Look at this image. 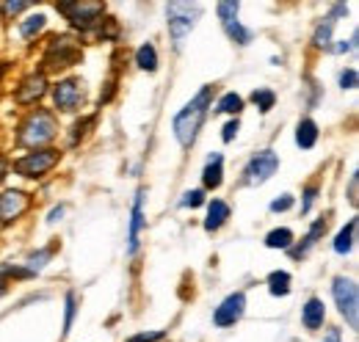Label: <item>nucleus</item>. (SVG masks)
Returning a JSON list of instances; mask_svg holds the SVG:
<instances>
[{"mask_svg": "<svg viewBox=\"0 0 359 342\" xmlns=\"http://www.w3.org/2000/svg\"><path fill=\"white\" fill-rule=\"evenodd\" d=\"M210 102H213V86H205L183 111L174 116V138L180 141L183 149H191L199 130H202V122L210 111Z\"/></svg>", "mask_w": 359, "mask_h": 342, "instance_id": "1", "label": "nucleus"}, {"mask_svg": "<svg viewBox=\"0 0 359 342\" xmlns=\"http://www.w3.org/2000/svg\"><path fill=\"white\" fill-rule=\"evenodd\" d=\"M199 17H202V3H168L166 6V23H168V36H171L174 47L183 45V39L194 31Z\"/></svg>", "mask_w": 359, "mask_h": 342, "instance_id": "2", "label": "nucleus"}, {"mask_svg": "<svg viewBox=\"0 0 359 342\" xmlns=\"http://www.w3.org/2000/svg\"><path fill=\"white\" fill-rule=\"evenodd\" d=\"M56 119L50 111H34L23 124H20V133H17V141L23 146H39V144H47L56 138Z\"/></svg>", "mask_w": 359, "mask_h": 342, "instance_id": "3", "label": "nucleus"}, {"mask_svg": "<svg viewBox=\"0 0 359 342\" xmlns=\"http://www.w3.org/2000/svg\"><path fill=\"white\" fill-rule=\"evenodd\" d=\"M331 295H334V304H337L340 315L345 317V323L351 328H356L359 326V287H356V282L337 276L331 282Z\"/></svg>", "mask_w": 359, "mask_h": 342, "instance_id": "4", "label": "nucleus"}, {"mask_svg": "<svg viewBox=\"0 0 359 342\" xmlns=\"http://www.w3.org/2000/svg\"><path fill=\"white\" fill-rule=\"evenodd\" d=\"M276 168H279L276 152H274V149H263V152H257V155L246 163V168H243V183H246V185H263V183H268V180L276 174Z\"/></svg>", "mask_w": 359, "mask_h": 342, "instance_id": "5", "label": "nucleus"}, {"mask_svg": "<svg viewBox=\"0 0 359 342\" xmlns=\"http://www.w3.org/2000/svg\"><path fill=\"white\" fill-rule=\"evenodd\" d=\"M216 12H219V20H221V25H224L227 36H230L235 45L246 47V45L254 39V31H249V28H243V25L238 23L241 3H235V0H227V3H219V6H216Z\"/></svg>", "mask_w": 359, "mask_h": 342, "instance_id": "6", "label": "nucleus"}, {"mask_svg": "<svg viewBox=\"0 0 359 342\" xmlns=\"http://www.w3.org/2000/svg\"><path fill=\"white\" fill-rule=\"evenodd\" d=\"M58 152L56 149H42V152H28L25 157H20L14 163V171L23 177H45L47 171L58 163Z\"/></svg>", "mask_w": 359, "mask_h": 342, "instance_id": "7", "label": "nucleus"}, {"mask_svg": "<svg viewBox=\"0 0 359 342\" xmlns=\"http://www.w3.org/2000/svg\"><path fill=\"white\" fill-rule=\"evenodd\" d=\"M80 45L69 36H56L50 45H47V53H45V64L47 67H72L80 61Z\"/></svg>", "mask_w": 359, "mask_h": 342, "instance_id": "8", "label": "nucleus"}, {"mask_svg": "<svg viewBox=\"0 0 359 342\" xmlns=\"http://www.w3.org/2000/svg\"><path fill=\"white\" fill-rule=\"evenodd\" d=\"M58 12H64L72 25H78V28L86 31V28H91L94 23L102 20V12H105V9H102L100 3H61Z\"/></svg>", "mask_w": 359, "mask_h": 342, "instance_id": "9", "label": "nucleus"}, {"mask_svg": "<svg viewBox=\"0 0 359 342\" xmlns=\"http://www.w3.org/2000/svg\"><path fill=\"white\" fill-rule=\"evenodd\" d=\"M80 86H83V83L75 80V78L61 80V83L53 89V102H56V108H58V111H67V113L78 111V108L83 105V89H80Z\"/></svg>", "mask_w": 359, "mask_h": 342, "instance_id": "10", "label": "nucleus"}, {"mask_svg": "<svg viewBox=\"0 0 359 342\" xmlns=\"http://www.w3.org/2000/svg\"><path fill=\"white\" fill-rule=\"evenodd\" d=\"M243 312H246V295H243V293H232V295H227V298L221 301V306L213 312V323H216L219 328H230V326H235V323L243 317Z\"/></svg>", "mask_w": 359, "mask_h": 342, "instance_id": "11", "label": "nucleus"}, {"mask_svg": "<svg viewBox=\"0 0 359 342\" xmlns=\"http://www.w3.org/2000/svg\"><path fill=\"white\" fill-rule=\"evenodd\" d=\"M28 210V196L23 191H6L0 194V224H12Z\"/></svg>", "mask_w": 359, "mask_h": 342, "instance_id": "12", "label": "nucleus"}, {"mask_svg": "<svg viewBox=\"0 0 359 342\" xmlns=\"http://www.w3.org/2000/svg\"><path fill=\"white\" fill-rule=\"evenodd\" d=\"M144 199H146V191L141 188L135 194V202H133V216H130V235H127V254H135L138 251V235L146 224L144 218Z\"/></svg>", "mask_w": 359, "mask_h": 342, "instance_id": "13", "label": "nucleus"}, {"mask_svg": "<svg viewBox=\"0 0 359 342\" xmlns=\"http://www.w3.org/2000/svg\"><path fill=\"white\" fill-rule=\"evenodd\" d=\"M202 183H205L208 191L221 188V183H224V155L221 152H213L208 157V163L202 168Z\"/></svg>", "mask_w": 359, "mask_h": 342, "instance_id": "14", "label": "nucleus"}, {"mask_svg": "<svg viewBox=\"0 0 359 342\" xmlns=\"http://www.w3.org/2000/svg\"><path fill=\"white\" fill-rule=\"evenodd\" d=\"M45 91H47V80H45V75H31V78H25L23 86L17 89V102L31 105V102H36Z\"/></svg>", "mask_w": 359, "mask_h": 342, "instance_id": "15", "label": "nucleus"}, {"mask_svg": "<svg viewBox=\"0 0 359 342\" xmlns=\"http://www.w3.org/2000/svg\"><path fill=\"white\" fill-rule=\"evenodd\" d=\"M323 320H326V306H323L320 298L312 295V298L304 304V309H301V323H304L307 331H318V328L323 326Z\"/></svg>", "mask_w": 359, "mask_h": 342, "instance_id": "16", "label": "nucleus"}, {"mask_svg": "<svg viewBox=\"0 0 359 342\" xmlns=\"http://www.w3.org/2000/svg\"><path fill=\"white\" fill-rule=\"evenodd\" d=\"M323 232H326V218H318V221L309 227V232L304 235V240H301L298 246H290V249H287L290 257H293V260H301V257H304V254H307V251H309V249L323 238Z\"/></svg>", "mask_w": 359, "mask_h": 342, "instance_id": "17", "label": "nucleus"}, {"mask_svg": "<svg viewBox=\"0 0 359 342\" xmlns=\"http://www.w3.org/2000/svg\"><path fill=\"white\" fill-rule=\"evenodd\" d=\"M230 218V205L221 199H213L208 205V218H205V232H219Z\"/></svg>", "mask_w": 359, "mask_h": 342, "instance_id": "18", "label": "nucleus"}, {"mask_svg": "<svg viewBox=\"0 0 359 342\" xmlns=\"http://www.w3.org/2000/svg\"><path fill=\"white\" fill-rule=\"evenodd\" d=\"M296 144L301 149H312L318 144V124L312 119H301L296 127Z\"/></svg>", "mask_w": 359, "mask_h": 342, "instance_id": "19", "label": "nucleus"}, {"mask_svg": "<svg viewBox=\"0 0 359 342\" xmlns=\"http://www.w3.org/2000/svg\"><path fill=\"white\" fill-rule=\"evenodd\" d=\"M135 64H138V69H144V72H155V69H157V50H155L152 42H146V45H141V47L135 50Z\"/></svg>", "mask_w": 359, "mask_h": 342, "instance_id": "20", "label": "nucleus"}, {"mask_svg": "<svg viewBox=\"0 0 359 342\" xmlns=\"http://www.w3.org/2000/svg\"><path fill=\"white\" fill-rule=\"evenodd\" d=\"M353 235H356V218H351L334 238V251L337 254H348L353 249Z\"/></svg>", "mask_w": 359, "mask_h": 342, "instance_id": "21", "label": "nucleus"}, {"mask_svg": "<svg viewBox=\"0 0 359 342\" xmlns=\"http://www.w3.org/2000/svg\"><path fill=\"white\" fill-rule=\"evenodd\" d=\"M331 31H334V20L323 17V23H318V28L312 34V45L320 47V50H329L331 47Z\"/></svg>", "mask_w": 359, "mask_h": 342, "instance_id": "22", "label": "nucleus"}, {"mask_svg": "<svg viewBox=\"0 0 359 342\" xmlns=\"http://www.w3.org/2000/svg\"><path fill=\"white\" fill-rule=\"evenodd\" d=\"M265 246H268V249H282V251H287V249L293 246V232H290L287 227L271 229V232L265 235Z\"/></svg>", "mask_w": 359, "mask_h": 342, "instance_id": "23", "label": "nucleus"}, {"mask_svg": "<svg viewBox=\"0 0 359 342\" xmlns=\"http://www.w3.org/2000/svg\"><path fill=\"white\" fill-rule=\"evenodd\" d=\"M45 25H47V17L45 14H34V17L20 23V34H23V39H34V36H39L45 31Z\"/></svg>", "mask_w": 359, "mask_h": 342, "instance_id": "24", "label": "nucleus"}, {"mask_svg": "<svg viewBox=\"0 0 359 342\" xmlns=\"http://www.w3.org/2000/svg\"><path fill=\"white\" fill-rule=\"evenodd\" d=\"M268 290H271V295H287L290 293V273L287 271L268 273Z\"/></svg>", "mask_w": 359, "mask_h": 342, "instance_id": "25", "label": "nucleus"}, {"mask_svg": "<svg viewBox=\"0 0 359 342\" xmlns=\"http://www.w3.org/2000/svg\"><path fill=\"white\" fill-rule=\"evenodd\" d=\"M216 111H219V113H235V116H238V113L243 111V100H241L235 91H230V94H224V97L219 100Z\"/></svg>", "mask_w": 359, "mask_h": 342, "instance_id": "26", "label": "nucleus"}, {"mask_svg": "<svg viewBox=\"0 0 359 342\" xmlns=\"http://www.w3.org/2000/svg\"><path fill=\"white\" fill-rule=\"evenodd\" d=\"M252 102L260 108V113H268V111L274 108V102H276V94H274L271 89H257V91L252 94Z\"/></svg>", "mask_w": 359, "mask_h": 342, "instance_id": "27", "label": "nucleus"}, {"mask_svg": "<svg viewBox=\"0 0 359 342\" xmlns=\"http://www.w3.org/2000/svg\"><path fill=\"white\" fill-rule=\"evenodd\" d=\"M53 251H56V249H53V246H47V249H42V251L31 254V257H28V265H25V268H28V271H31V273L36 276V273H39V271H42V268L47 265V260L53 257Z\"/></svg>", "mask_w": 359, "mask_h": 342, "instance_id": "28", "label": "nucleus"}, {"mask_svg": "<svg viewBox=\"0 0 359 342\" xmlns=\"http://www.w3.org/2000/svg\"><path fill=\"white\" fill-rule=\"evenodd\" d=\"M75 312H78V295H75V293H67V312H64V334H69V328H72V320H75Z\"/></svg>", "mask_w": 359, "mask_h": 342, "instance_id": "29", "label": "nucleus"}, {"mask_svg": "<svg viewBox=\"0 0 359 342\" xmlns=\"http://www.w3.org/2000/svg\"><path fill=\"white\" fill-rule=\"evenodd\" d=\"M180 205H183V207H202L205 205V191L202 188H194V191H188L186 196H183V202H180Z\"/></svg>", "mask_w": 359, "mask_h": 342, "instance_id": "30", "label": "nucleus"}, {"mask_svg": "<svg viewBox=\"0 0 359 342\" xmlns=\"http://www.w3.org/2000/svg\"><path fill=\"white\" fill-rule=\"evenodd\" d=\"M238 130H241V122H238V116L235 119H230L224 127H221V138H224V144H230V141H235V135H238Z\"/></svg>", "mask_w": 359, "mask_h": 342, "instance_id": "31", "label": "nucleus"}, {"mask_svg": "<svg viewBox=\"0 0 359 342\" xmlns=\"http://www.w3.org/2000/svg\"><path fill=\"white\" fill-rule=\"evenodd\" d=\"M356 83H359L356 69H342L340 72V89H356Z\"/></svg>", "mask_w": 359, "mask_h": 342, "instance_id": "32", "label": "nucleus"}, {"mask_svg": "<svg viewBox=\"0 0 359 342\" xmlns=\"http://www.w3.org/2000/svg\"><path fill=\"white\" fill-rule=\"evenodd\" d=\"M318 185H307L304 188V202H301V213H309V207L315 205V199H318Z\"/></svg>", "mask_w": 359, "mask_h": 342, "instance_id": "33", "label": "nucleus"}, {"mask_svg": "<svg viewBox=\"0 0 359 342\" xmlns=\"http://www.w3.org/2000/svg\"><path fill=\"white\" fill-rule=\"evenodd\" d=\"M290 207H293V196H290V194H285L282 199H274L268 210H271V213H285V210H290Z\"/></svg>", "mask_w": 359, "mask_h": 342, "instance_id": "34", "label": "nucleus"}, {"mask_svg": "<svg viewBox=\"0 0 359 342\" xmlns=\"http://www.w3.org/2000/svg\"><path fill=\"white\" fill-rule=\"evenodd\" d=\"M163 337H166L163 331H152V334H146V331H144V334H135V339H138V342H157V339H163Z\"/></svg>", "mask_w": 359, "mask_h": 342, "instance_id": "35", "label": "nucleus"}, {"mask_svg": "<svg viewBox=\"0 0 359 342\" xmlns=\"http://www.w3.org/2000/svg\"><path fill=\"white\" fill-rule=\"evenodd\" d=\"M28 6H31V3H6V6H3V9H6V12H9V14H17V12H25V9H28Z\"/></svg>", "mask_w": 359, "mask_h": 342, "instance_id": "36", "label": "nucleus"}, {"mask_svg": "<svg viewBox=\"0 0 359 342\" xmlns=\"http://www.w3.org/2000/svg\"><path fill=\"white\" fill-rule=\"evenodd\" d=\"M340 339H342L340 328H326V339L323 342H340Z\"/></svg>", "mask_w": 359, "mask_h": 342, "instance_id": "37", "label": "nucleus"}, {"mask_svg": "<svg viewBox=\"0 0 359 342\" xmlns=\"http://www.w3.org/2000/svg\"><path fill=\"white\" fill-rule=\"evenodd\" d=\"M61 216H64V207H53V210H50V216H47V224L61 221Z\"/></svg>", "mask_w": 359, "mask_h": 342, "instance_id": "38", "label": "nucleus"}, {"mask_svg": "<svg viewBox=\"0 0 359 342\" xmlns=\"http://www.w3.org/2000/svg\"><path fill=\"white\" fill-rule=\"evenodd\" d=\"M6 279H9V273H6V268H3V265H0V295H3V293H6V287H9V284H6Z\"/></svg>", "mask_w": 359, "mask_h": 342, "instance_id": "39", "label": "nucleus"}, {"mask_svg": "<svg viewBox=\"0 0 359 342\" xmlns=\"http://www.w3.org/2000/svg\"><path fill=\"white\" fill-rule=\"evenodd\" d=\"M351 202H356V174H353V180H351Z\"/></svg>", "mask_w": 359, "mask_h": 342, "instance_id": "40", "label": "nucleus"}, {"mask_svg": "<svg viewBox=\"0 0 359 342\" xmlns=\"http://www.w3.org/2000/svg\"><path fill=\"white\" fill-rule=\"evenodd\" d=\"M127 342H138V339H135V337H133V339H127Z\"/></svg>", "mask_w": 359, "mask_h": 342, "instance_id": "41", "label": "nucleus"}]
</instances>
